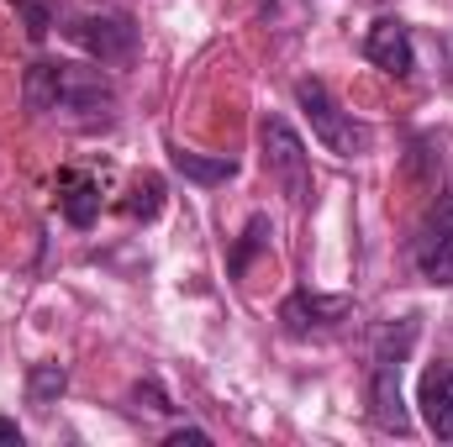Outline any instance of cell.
I'll return each instance as SVG.
<instances>
[{
	"mask_svg": "<svg viewBox=\"0 0 453 447\" xmlns=\"http://www.w3.org/2000/svg\"><path fill=\"white\" fill-rule=\"evenodd\" d=\"M16 11L27 16V32H32V37H48V27H53V11H42V5H32V0H16Z\"/></svg>",
	"mask_w": 453,
	"mask_h": 447,
	"instance_id": "9a60e30c",
	"label": "cell"
},
{
	"mask_svg": "<svg viewBox=\"0 0 453 447\" xmlns=\"http://www.w3.org/2000/svg\"><path fill=\"white\" fill-rule=\"evenodd\" d=\"M258 148H264V169L285 190V201L290 206H311V153H306L301 132L285 116H264L258 121Z\"/></svg>",
	"mask_w": 453,
	"mask_h": 447,
	"instance_id": "5b68a950",
	"label": "cell"
},
{
	"mask_svg": "<svg viewBox=\"0 0 453 447\" xmlns=\"http://www.w3.org/2000/svg\"><path fill=\"white\" fill-rule=\"evenodd\" d=\"M353 316L348 295H317V290H296L280 306V327L290 337H333Z\"/></svg>",
	"mask_w": 453,
	"mask_h": 447,
	"instance_id": "8992f818",
	"label": "cell"
},
{
	"mask_svg": "<svg viewBox=\"0 0 453 447\" xmlns=\"http://www.w3.org/2000/svg\"><path fill=\"white\" fill-rule=\"evenodd\" d=\"M417 337H422V316L385 322L369 337V421L380 432H395V437L411 432V411H406V395H401V368H406V352L417 347Z\"/></svg>",
	"mask_w": 453,
	"mask_h": 447,
	"instance_id": "7a4b0ae2",
	"label": "cell"
},
{
	"mask_svg": "<svg viewBox=\"0 0 453 447\" xmlns=\"http://www.w3.org/2000/svg\"><path fill=\"white\" fill-rule=\"evenodd\" d=\"M127 211H132L137 222H153V216L164 211V179H158V174H142V179L132 185V201H127Z\"/></svg>",
	"mask_w": 453,
	"mask_h": 447,
	"instance_id": "4fadbf2b",
	"label": "cell"
},
{
	"mask_svg": "<svg viewBox=\"0 0 453 447\" xmlns=\"http://www.w3.org/2000/svg\"><path fill=\"white\" fill-rule=\"evenodd\" d=\"M53 27L101 69H132V58H137V21L121 5L64 0V5H53Z\"/></svg>",
	"mask_w": 453,
	"mask_h": 447,
	"instance_id": "3957f363",
	"label": "cell"
},
{
	"mask_svg": "<svg viewBox=\"0 0 453 447\" xmlns=\"http://www.w3.org/2000/svg\"><path fill=\"white\" fill-rule=\"evenodd\" d=\"M264 231H269L264 216H253V222H248V231H242V237H237V247H232V274H248V258L264 247Z\"/></svg>",
	"mask_w": 453,
	"mask_h": 447,
	"instance_id": "5bb4252c",
	"label": "cell"
},
{
	"mask_svg": "<svg viewBox=\"0 0 453 447\" xmlns=\"http://www.w3.org/2000/svg\"><path fill=\"white\" fill-rule=\"evenodd\" d=\"M296 106L311 121V137H317L333 158H364V153L374 148V132H369L353 111H342L338 95H333L317 74H311V80H296Z\"/></svg>",
	"mask_w": 453,
	"mask_h": 447,
	"instance_id": "277c9868",
	"label": "cell"
},
{
	"mask_svg": "<svg viewBox=\"0 0 453 447\" xmlns=\"http://www.w3.org/2000/svg\"><path fill=\"white\" fill-rule=\"evenodd\" d=\"M58 211L69 226H90L101 216V190L85 179V174H64L58 179Z\"/></svg>",
	"mask_w": 453,
	"mask_h": 447,
	"instance_id": "30bf717a",
	"label": "cell"
},
{
	"mask_svg": "<svg viewBox=\"0 0 453 447\" xmlns=\"http://www.w3.org/2000/svg\"><path fill=\"white\" fill-rule=\"evenodd\" d=\"M169 163L185 174V179H196V185H226V179H237V158H206V153H190V148H169Z\"/></svg>",
	"mask_w": 453,
	"mask_h": 447,
	"instance_id": "8fae6325",
	"label": "cell"
},
{
	"mask_svg": "<svg viewBox=\"0 0 453 447\" xmlns=\"http://www.w3.org/2000/svg\"><path fill=\"white\" fill-rule=\"evenodd\" d=\"M64 390H69V368H64V363H32V368H27V400H32L37 411H53Z\"/></svg>",
	"mask_w": 453,
	"mask_h": 447,
	"instance_id": "7c38bea8",
	"label": "cell"
},
{
	"mask_svg": "<svg viewBox=\"0 0 453 447\" xmlns=\"http://www.w3.org/2000/svg\"><path fill=\"white\" fill-rule=\"evenodd\" d=\"M417 405H422V421L438 443H453V368L438 363L422 374V390H417Z\"/></svg>",
	"mask_w": 453,
	"mask_h": 447,
	"instance_id": "9c48e42d",
	"label": "cell"
},
{
	"mask_svg": "<svg viewBox=\"0 0 453 447\" xmlns=\"http://www.w3.org/2000/svg\"><path fill=\"white\" fill-rule=\"evenodd\" d=\"M411 263H417V274H422L427 284L453 290V211L417 231V242H411Z\"/></svg>",
	"mask_w": 453,
	"mask_h": 447,
	"instance_id": "ba28073f",
	"label": "cell"
},
{
	"mask_svg": "<svg viewBox=\"0 0 453 447\" xmlns=\"http://www.w3.org/2000/svg\"><path fill=\"white\" fill-rule=\"evenodd\" d=\"M164 443H169V447H180V443H211V432H201V427H174Z\"/></svg>",
	"mask_w": 453,
	"mask_h": 447,
	"instance_id": "2e32d148",
	"label": "cell"
},
{
	"mask_svg": "<svg viewBox=\"0 0 453 447\" xmlns=\"http://www.w3.org/2000/svg\"><path fill=\"white\" fill-rule=\"evenodd\" d=\"M364 58H369L374 69L395 74V80H411V74H417L411 27H406L401 16H380V21H369V32H364Z\"/></svg>",
	"mask_w": 453,
	"mask_h": 447,
	"instance_id": "52a82bcc",
	"label": "cell"
},
{
	"mask_svg": "<svg viewBox=\"0 0 453 447\" xmlns=\"http://www.w3.org/2000/svg\"><path fill=\"white\" fill-rule=\"evenodd\" d=\"M21 437H27V432H21V427H16V421H5V416H0V443L21 447Z\"/></svg>",
	"mask_w": 453,
	"mask_h": 447,
	"instance_id": "e0dca14e",
	"label": "cell"
},
{
	"mask_svg": "<svg viewBox=\"0 0 453 447\" xmlns=\"http://www.w3.org/2000/svg\"><path fill=\"white\" fill-rule=\"evenodd\" d=\"M27 111L58 126H106L116 116V80L101 64H74V58H37L21 80Z\"/></svg>",
	"mask_w": 453,
	"mask_h": 447,
	"instance_id": "6da1fadb",
	"label": "cell"
}]
</instances>
